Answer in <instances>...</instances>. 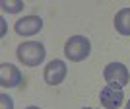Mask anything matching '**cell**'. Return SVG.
I'll return each instance as SVG.
<instances>
[{
  "instance_id": "5",
  "label": "cell",
  "mask_w": 130,
  "mask_h": 109,
  "mask_svg": "<svg viewBox=\"0 0 130 109\" xmlns=\"http://www.w3.org/2000/svg\"><path fill=\"white\" fill-rule=\"evenodd\" d=\"M25 80L23 74L20 72L16 64H10V62H2L0 64V86L2 88H20L22 86V82Z\"/></svg>"
},
{
  "instance_id": "10",
  "label": "cell",
  "mask_w": 130,
  "mask_h": 109,
  "mask_svg": "<svg viewBox=\"0 0 130 109\" xmlns=\"http://www.w3.org/2000/svg\"><path fill=\"white\" fill-rule=\"evenodd\" d=\"M0 109H14V99L8 93H0Z\"/></svg>"
},
{
  "instance_id": "8",
  "label": "cell",
  "mask_w": 130,
  "mask_h": 109,
  "mask_svg": "<svg viewBox=\"0 0 130 109\" xmlns=\"http://www.w3.org/2000/svg\"><path fill=\"white\" fill-rule=\"evenodd\" d=\"M115 29L117 33L128 37L130 35V8H122V10L117 12L115 16Z\"/></svg>"
},
{
  "instance_id": "6",
  "label": "cell",
  "mask_w": 130,
  "mask_h": 109,
  "mask_svg": "<svg viewBox=\"0 0 130 109\" xmlns=\"http://www.w3.org/2000/svg\"><path fill=\"white\" fill-rule=\"evenodd\" d=\"M18 35H22V37H31L35 33H39L43 29V18L39 16H25V18H20L14 25Z\"/></svg>"
},
{
  "instance_id": "11",
  "label": "cell",
  "mask_w": 130,
  "mask_h": 109,
  "mask_svg": "<svg viewBox=\"0 0 130 109\" xmlns=\"http://www.w3.org/2000/svg\"><path fill=\"white\" fill-rule=\"evenodd\" d=\"M6 35V20H2V33H0V37H4Z\"/></svg>"
},
{
  "instance_id": "12",
  "label": "cell",
  "mask_w": 130,
  "mask_h": 109,
  "mask_svg": "<svg viewBox=\"0 0 130 109\" xmlns=\"http://www.w3.org/2000/svg\"><path fill=\"white\" fill-rule=\"evenodd\" d=\"M25 109H41V107H37V105H29V107H25Z\"/></svg>"
},
{
  "instance_id": "9",
  "label": "cell",
  "mask_w": 130,
  "mask_h": 109,
  "mask_svg": "<svg viewBox=\"0 0 130 109\" xmlns=\"http://www.w3.org/2000/svg\"><path fill=\"white\" fill-rule=\"evenodd\" d=\"M2 10L4 12H8V14H18V12H22L23 10V2L22 0H4V2H2Z\"/></svg>"
},
{
  "instance_id": "7",
  "label": "cell",
  "mask_w": 130,
  "mask_h": 109,
  "mask_svg": "<svg viewBox=\"0 0 130 109\" xmlns=\"http://www.w3.org/2000/svg\"><path fill=\"white\" fill-rule=\"evenodd\" d=\"M99 101L105 109H119L120 105L124 103V93L119 88L113 86H105L101 92H99Z\"/></svg>"
},
{
  "instance_id": "2",
  "label": "cell",
  "mask_w": 130,
  "mask_h": 109,
  "mask_svg": "<svg viewBox=\"0 0 130 109\" xmlns=\"http://www.w3.org/2000/svg\"><path fill=\"white\" fill-rule=\"evenodd\" d=\"M91 54V41L86 35H72L64 43V57L72 62L86 60Z\"/></svg>"
},
{
  "instance_id": "4",
  "label": "cell",
  "mask_w": 130,
  "mask_h": 109,
  "mask_svg": "<svg viewBox=\"0 0 130 109\" xmlns=\"http://www.w3.org/2000/svg\"><path fill=\"white\" fill-rule=\"evenodd\" d=\"M66 74H68V66H66L64 60H60V59L51 60L43 70V78L49 86H60L66 80Z\"/></svg>"
},
{
  "instance_id": "1",
  "label": "cell",
  "mask_w": 130,
  "mask_h": 109,
  "mask_svg": "<svg viewBox=\"0 0 130 109\" xmlns=\"http://www.w3.org/2000/svg\"><path fill=\"white\" fill-rule=\"evenodd\" d=\"M18 60L25 66H39L47 57V49L43 43L39 41H25V43L18 45L16 49Z\"/></svg>"
},
{
  "instance_id": "14",
  "label": "cell",
  "mask_w": 130,
  "mask_h": 109,
  "mask_svg": "<svg viewBox=\"0 0 130 109\" xmlns=\"http://www.w3.org/2000/svg\"><path fill=\"white\" fill-rule=\"evenodd\" d=\"M82 109H93V107H82Z\"/></svg>"
},
{
  "instance_id": "13",
  "label": "cell",
  "mask_w": 130,
  "mask_h": 109,
  "mask_svg": "<svg viewBox=\"0 0 130 109\" xmlns=\"http://www.w3.org/2000/svg\"><path fill=\"white\" fill-rule=\"evenodd\" d=\"M124 109H130V99L126 101V107H124Z\"/></svg>"
},
{
  "instance_id": "3",
  "label": "cell",
  "mask_w": 130,
  "mask_h": 109,
  "mask_svg": "<svg viewBox=\"0 0 130 109\" xmlns=\"http://www.w3.org/2000/svg\"><path fill=\"white\" fill-rule=\"evenodd\" d=\"M103 78L107 82V86L122 90L124 86H128V82H130V72L122 62H109L103 68Z\"/></svg>"
}]
</instances>
